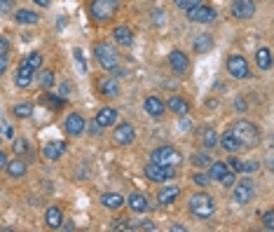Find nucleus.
I'll return each mask as SVG.
<instances>
[{
  "label": "nucleus",
  "instance_id": "f257e3e1",
  "mask_svg": "<svg viewBox=\"0 0 274 232\" xmlns=\"http://www.w3.org/2000/svg\"><path fill=\"white\" fill-rule=\"evenodd\" d=\"M117 7H120V0H92L89 5V14H92L94 22L106 24L115 17Z\"/></svg>",
  "mask_w": 274,
  "mask_h": 232
},
{
  "label": "nucleus",
  "instance_id": "f03ea898",
  "mask_svg": "<svg viewBox=\"0 0 274 232\" xmlns=\"http://www.w3.org/2000/svg\"><path fill=\"white\" fill-rule=\"evenodd\" d=\"M94 56L101 64L103 71H115L117 64H120V56H117L115 47H110L108 43H96L94 45Z\"/></svg>",
  "mask_w": 274,
  "mask_h": 232
},
{
  "label": "nucleus",
  "instance_id": "7ed1b4c3",
  "mask_svg": "<svg viewBox=\"0 0 274 232\" xmlns=\"http://www.w3.org/2000/svg\"><path fill=\"white\" fill-rule=\"evenodd\" d=\"M232 132H235V136L244 143V148H253V145H258V141H260V132H258V127L253 122H246V120L237 122L235 127H232Z\"/></svg>",
  "mask_w": 274,
  "mask_h": 232
},
{
  "label": "nucleus",
  "instance_id": "20e7f679",
  "mask_svg": "<svg viewBox=\"0 0 274 232\" xmlns=\"http://www.w3.org/2000/svg\"><path fill=\"white\" fill-rule=\"evenodd\" d=\"M190 211L197 218H208V216H214L216 211V202L211 195L206 193H197V195H192L190 197Z\"/></svg>",
  "mask_w": 274,
  "mask_h": 232
},
{
  "label": "nucleus",
  "instance_id": "39448f33",
  "mask_svg": "<svg viewBox=\"0 0 274 232\" xmlns=\"http://www.w3.org/2000/svg\"><path fill=\"white\" fill-rule=\"evenodd\" d=\"M150 160L157 162V164H166V166H178L183 162V155L174 148V145H159L153 150Z\"/></svg>",
  "mask_w": 274,
  "mask_h": 232
},
{
  "label": "nucleus",
  "instance_id": "423d86ee",
  "mask_svg": "<svg viewBox=\"0 0 274 232\" xmlns=\"http://www.w3.org/2000/svg\"><path fill=\"white\" fill-rule=\"evenodd\" d=\"M145 176H148V181L166 183V181H171V178H176V169L174 166H166V164H157V162L150 160V164L145 166Z\"/></svg>",
  "mask_w": 274,
  "mask_h": 232
},
{
  "label": "nucleus",
  "instance_id": "0eeeda50",
  "mask_svg": "<svg viewBox=\"0 0 274 232\" xmlns=\"http://www.w3.org/2000/svg\"><path fill=\"white\" fill-rule=\"evenodd\" d=\"M227 73L232 77H237V80H246L251 75V66H248V61L241 54H230V59H227Z\"/></svg>",
  "mask_w": 274,
  "mask_h": 232
},
{
  "label": "nucleus",
  "instance_id": "6e6552de",
  "mask_svg": "<svg viewBox=\"0 0 274 232\" xmlns=\"http://www.w3.org/2000/svg\"><path fill=\"white\" fill-rule=\"evenodd\" d=\"M187 19H190V22H195V24H211L216 19V10L202 3V5L187 10Z\"/></svg>",
  "mask_w": 274,
  "mask_h": 232
},
{
  "label": "nucleus",
  "instance_id": "1a4fd4ad",
  "mask_svg": "<svg viewBox=\"0 0 274 232\" xmlns=\"http://www.w3.org/2000/svg\"><path fill=\"white\" fill-rule=\"evenodd\" d=\"M33 73H35V68L28 64L26 59L19 64V68H17V73H14V85H17L19 89H26V87H31V82H33Z\"/></svg>",
  "mask_w": 274,
  "mask_h": 232
},
{
  "label": "nucleus",
  "instance_id": "9d476101",
  "mask_svg": "<svg viewBox=\"0 0 274 232\" xmlns=\"http://www.w3.org/2000/svg\"><path fill=\"white\" fill-rule=\"evenodd\" d=\"M169 66L176 75H185L187 68H190V59L185 56V52L181 50H171L169 52Z\"/></svg>",
  "mask_w": 274,
  "mask_h": 232
},
{
  "label": "nucleus",
  "instance_id": "9b49d317",
  "mask_svg": "<svg viewBox=\"0 0 274 232\" xmlns=\"http://www.w3.org/2000/svg\"><path fill=\"white\" fill-rule=\"evenodd\" d=\"M256 14L253 0H232V17L235 19H251Z\"/></svg>",
  "mask_w": 274,
  "mask_h": 232
},
{
  "label": "nucleus",
  "instance_id": "f8f14e48",
  "mask_svg": "<svg viewBox=\"0 0 274 232\" xmlns=\"http://www.w3.org/2000/svg\"><path fill=\"white\" fill-rule=\"evenodd\" d=\"M64 129H66L68 136H80V134L87 129V124H85V117L80 115V113H71V115L66 117V122H64Z\"/></svg>",
  "mask_w": 274,
  "mask_h": 232
},
{
  "label": "nucleus",
  "instance_id": "ddd939ff",
  "mask_svg": "<svg viewBox=\"0 0 274 232\" xmlns=\"http://www.w3.org/2000/svg\"><path fill=\"white\" fill-rule=\"evenodd\" d=\"M251 199H253V183L251 181L235 183V202L237 204H248Z\"/></svg>",
  "mask_w": 274,
  "mask_h": 232
},
{
  "label": "nucleus",
  "instance_id": "4468645a",
  "mask_svg": "<svg viewBox=\"0 0 274 232\" xmlns=\"http://www.w3.org/2000/svg\"><path fill=\"white\" fill-rule=\"evenodd\" d=\"M178 195H181L178 185H162V188L157 190V202L162 206H171L176 199H178Z\"/></svg>",
  "mask_w": 274,
  "mask_h": 232
},
{
  "label": "nucleus",
  "instance_id": "2eb2a0df",
  "mask_svg": "<svg viewBox=\"0 0 274 232\" xmlns=\"http://www.w3.org/2000/svg\"><path fill=\"white\" fill-rule=\"evenodd\" d=\"M113 141H115L117 145H129L134 141V127L129 124V122H124V124H117L115 132H113Z\"/></svg>",
  "mask_w": 274,
  "mask_h": 232
},
{
  "label": "nucleus",
  "instance_id": "dca6fc26",
  "mask_svg": "<svg viewBox=\"0 0 274 232\" xmlns=\"http://www.w3.org/2000/svg\"><path fill=\"white\" fill-rule=\"evenodd\" d=\"M99 92L108 99H115V96H120V85L115 77H103V80H99Z\"/></svg>",
  "mask_w": 274,
  "mask_h": 232
},
{
  "label": "nucleus",
  "instance_id": "f3484780",
  "mask_svg": "<svg viewBox=\"0 0 274 232\" xmlns=\"http://www.w3.org/2000/svg\"><path fill=\"white\" fill-rule=\"evenodd\" d=\"M220 145H223V150H227V153H230V155L239 153V150L244 148V143H241L239 138L235 136V132H227V134H223V136H220Z\"/></svg>",
  "mask_w": 274,
  "mask_h": 232
},
{
  "label": "nucleus",
  "instance_id": "a211bd4d",
  "mask_svg": "<svg viewBox=\"0 0 274 232\" xmlns=\"http://www.w3.org/2000/svg\"><path fill=\"white\" fill-rule=\"evenodd\" d=\"M127 204H129V209L132 211H136V214H145L148 211V197L145 195H141V193H132L129 195V199H127Z\"/></svg>",
  "mask_w": 274,
  "mask_h": 232
},
{
  "label": "nucleus",
  "instance_id": "6ab92c4d",
  "mask_svg": "<svg viewBox=\"0 0 274 232\" xmlns=\"http://www.w3.org/2000/svg\"><path fill=\"white\" fill-rule=\"evenodd\" d=\"M143 108H145V113H148V115H153V117H159L162 113L166 111L164 101L157 99V96H148V99L143 101Z\"/></svg>",
  "mask_w": 274,
  "mask_h": 232
},
{
  "label": "nucleus",
  "instance_id": "aec40b11",
  "mask_svg": "<svg viewBox=\"0 0 274 232\" xmlns=\"http://www.w3.org/2000/svg\"><path fill=\"white\" fill-rule=\"evenodd\" d=\"M96 122H99L101 127H113L117 122V111L115 108H110V106H106V108H101L99 113H96Z\"/></svg>",
  "mask_w": 274,
  "mask_h": 232
},
{
  "label": "nucleus",
  "instance_id": "412c9836",
  "mask_svg": "<svg viewBox=\"0 0 274 232\" xmlns=\"http://www.w3.org/2000/svg\"><path fill=\"white\" fill-rule=\"evenodd\" d=\"M113 38H115L117 45H122V47H129V45L134 43V31L129 26H117L115 31H113Z\"/></svg>",
  "mask_w": 274,
  "mask_h": 232
},
{
  "label": "nucleus",
  "instance_id": "4be33fe9",
  "mask_svg": "<svg viewBox=\"0 0 274 232\" xmlns=\"http://www.w3.org/2000/svg\"><path fill=\"white\" fill-rule=\"evenodd\" d=\"M101 204H103L106 209H110V211H117L120 206L127 204V199L122 197V195H117V193H106L103 197H101Z\"/></svg>",
  "mask_w": 274,
  "mask_h": 232
},
{
  "label": "nucleus",
  "instance_id": "5701e85b",
  "mask_svg": "<svg viewBox=\"0 0 274 232\" xmlns=\"http://www.w3.org/2000/svg\"><path fill=\"white\" fill-rule=\"evenodd\" d=\"M166 108L174 111L176 115H187V113H190V103H187L185 99H181V96H171V99L166 101Z\"/></svg>",
  "mask_w": 274,
  "mask_h": 232
},
{
  "label": "nucleus",
  "instance_id": "b1692460",
  "mask_svg": "<svg viewBox=\"0 0 274 232\" xmlns=\"http://www.w3.org/2000/svg\"><path fill=\"white\" fill-rule=\"evenodd\" d=\"M192 47H195V52L197 54H206V52H211V47H214V38L208 33H202L195 38V43H192Z\"/></svg>",
  "mask_w": 274,
  "mask_h": 232
},
{
  "label": "nucleus",
  "instance_id": "393cba45",
  "mask_svg": "<svg viewBox=\"0 0 274 232\" xmlns=\"http://www.w3.org/2000/svg\"><path fill=\"white\" fill-rule=\"evenodd\" d=\"M256 64H258V68H260V71H269V68H272V64H274L272 52H269L267 47H260V50L256 52Z\"/></svg>",
  "mask_w": 274,
  "mask_h": 232
},
{
  "label": "nucleus",
  "instance_id": "a878e982",
  "mask_svg": "<svg viewBox=\"0 0 274 232\" xmlns=\"http://www.w3.org/2000/svg\"><path fill=\"white\" fill-rule=\"evenodd\" d=\"M45 223H47V227H61L64 214H61L59 206H50V209L45 211Z\"/></svg>",
  "mask_w": 274,
  "mask_h": 232
},
{
  "label": "nucleus",
  "instance_id": "bb28decb",
  "mask_svg": "<svg viewBox=\"0 0 274 232\" xmlns=\"http://www.w3.org/2000/svg\"><path fill=\"white\" fill-rule=\"evenodd\" d=\"M38 14H35L33 10H17L14 12V22L17 24H24V26H33V24H38Z\"/></svg>",
  "mask_w": 274,
  "mask_h": 232
},
{
  "label": "nucleus",
  "instance_id": "cd10ccee",
  "mask_svg": "<svg viewBox=\"0 0 274 232\" xmlns=\"http://www.w3.org/2000/svg\"><path fill=\"white\" fill-rule=\"evenodd\" d=\"M64 148H66V145L61 143V141H54V143H47V145H45L43 155L47 157V160H59L61 153H64Z\"/></svg>",
  "mask_w": 274,
  "mask_h": 232
},
{
  "label": "nucleus",
  "instance_id": "c85d7f7f",
  "mask_svg": "<svg viewBox=\"0 0 274 232\" xmlns=\"http://www.w3.org/2000/svg\"><path fill=\"white\" fill-rule=\"evenodd\" d=\"M227 172H230V164H227V162H214V164L208 166V174H211V178H216L218 183H220V178H223Z\"/></svg>",
  "mask_w": 274,
  "mask_h": 232
},
{
  "label": "nucleus",
  "instance_id": "c756f323",
  "mask_svg": "<svg viewBox=\"0 0 274 232\" xmlns=\"http://www.w3.org/2000/svg\"><path fill=\"white\" fill-rule=\"evenodd\" d=\"M5 172L10 174L12 178H22L24 174H26V162H22V160H12L10 164H7Z\"/></svg>",
  "mask_w": 274,
  "mask_h": 232
},
{
  "label": "nucleus",
  "instance_id": "7c9ffc66",
  "mask_svg": "<svg viewBox=\"0 0 274 232\" xmlns=\"http://www.w3.org/2000/svg\"><path fill=\"white\" fill-rule=\"evenodd\" d=\"M202 143H204V148H216V143H220V138L216 136V132L211 127H204V132H202Z\"/></svg>",
  "mask_w": 274,
  "mask_h": 232
},
{
  "label": "nucleus",
  "instance_id": "2f4dec72",
  "mask_svg": "<svg viewBox=\"0 0 274 232\" xmlns=\"http://www.w3.org/2000/svg\"><path fill=\"white\" fill-rule=\"evenodd\" d=\"M230 164L235 166V169H237V172H239V174H253V172H256V169H258V164H256V162H241V160H237V157H232V160H230Z\"/></svg>",
  "mask_w": 274,
  "mask_h": 232
},
{
  "label": "nucleus",
  "instance_id": "473e14b6",
  "mask_svg": "<svg viewBox=\"0 0 274 232\" xmlns=\"http://www.w3.org/2000/svg\"><path fill=\"white\" fill-rule=\"evenodd\" d=\"M12 113H14V117L26 120V117H31V113H33V106L31 103H17L14 108H12Z\"/></svg>",
  "mask_w": 274,
  "mask_h": 232
},
{
  "label": "nucleus",
  "instance_id": "72a5a7b5",
  "mask_svg": "<svg viewBox=\"0 0 274 232\" xmlns=\"http://www.w3.org/2000/svg\"><path fill=\"white\" fill-rule=\"evenodd\" d=\"M40 87H43V89H52V87H54V71H43V73H40Z\"/></svg>",
  "mask_w": 274,
  "mask_h": 232
},
{
  "label": "nucleus",
  "instance_id": "f704fd0d",
  "mask_svg": "<svg viewBox=\"0 0 274 232\" xmlns=\"http://www.w3.org/2000/svg\"><path fill=\"white\" fill-rule=\"evenodd\" d=\"M192 164L195 166H211L214 162H211V157H208L206 153H197V155H192Z\"/></svg>",
  "mask_w": 274,
  "mask_h": 232
},
{
  "label": "nucleus",
  "instance_id": "c9c22d12",
  "mask_svg": "<svg viewBox=\"0 0 274 232\" xmlns=\"http://www.w3.org/2000/svg\"><path fill=\"white\" fill-rule=\"evenodd\" d=\"M176 3V7H178V10H192V7H197V5H202L204 0H174Z\"/></svg>",
  "mask_w": 274,
  "mask_h": 232
},
{
  "label": "nucleus",
  "instance_id": "e433bc0d",
  "mask_svg": "<svg viewBox=\"0 0 274 232\" xmlns=\"http://www.w3.org/2000/svg\"><path fill=\"white\" fill-rule=\"evenodd\" d=\"M12 150H14V155H24L28 150V141H26V138H14Z\"/></svg>",
  "mask_w": 274,
  "mask_h": 232
},
{
  "label": "nucleus",
  "instance_id": "4c0bfd02",
  "mask_svg": "<svg viewBox=\"0 0 274 232\" xmlns=\"http://www.w3.org/2000/svg\"><path fill=\"white\" fill-rule=\"evenodd\" d=\"M45 103H47V106H52V108H61V106H64V103H66V101H64V99H59V96H56V94H45Z\"/></svg>",
  "mask_w": 274,
  "mask_h": 232
},
{
  "label": "nucleus",
  "instance_id": "58836bf2",
  "mask_svg": "<svg viewBox=\"0 0 274 232\" xmlns=\"http://www.w3.org/2000/svg\"><path fill=\"white\" fill-rule=\"evenodd\" d=\"M26 61H28V64H31V66L35 68V71H38V68L43 66V54H40V52H31V54L26 56Z\"/></svg>",
  "mask_w": 274,
  "mask_h": 232
},
{
  "label": "nucleus",
  "instance_id": "ea45409f",
  "mask_svg": "<svg viewBox=\"0 0 274 232\" xmlns=\"http://www.w3.org/2000/svg\"><path fill=\"white\" fill-rule=\"evenodd\" d=\"M260 221H263V225L267 227V230H274V209L265 211V214L260 216Z\"/></svg>",
  "mask_w": 274,
  "mask_h": 232
},
{
  "label": "nucleus",
  "instance_id": "a19ab883",
  "mask_svg": "<svg viewBox=\"0 0 274 232\" xmlns=\"http://www.w3.org/2000/svg\"><path fill=\"white\" fill-rule=\"evenodd\" d=\"M192 181L197 183V185H208V181H211V174H195V176H192Z\"/></svg>",
  "mask_w": 274,
  "mask_h": 232
},
{
  "label": "nucleus",
  "instance_id": "79ce46f5",
  "mask_svg": "<svg viewBox=\"0 0 274 232\" xmlns=\"http://www.w3.org/2000/svg\"><path fill=\"white\" fill-rule=\"evenodd\" d=\"M75 54V61H77V66H80V73H87V66H85V56H82V50H75L73 52Z\"/></svg>",
  "mask_w": 274,
  "mask_h": 232
},
{
  "label": "nucleus",
  "instance_id": "37998d69",
  "mask_svg": "<svg viewBox=\"0 0 274 232\" xmlns=\"http://www.w3.org/2000/svg\"><path fill=\"white\" fill-rule=\"evenodd\" d=\"M220 183H223L225 188H232V185H235V174H232V172H227L223 178H220Z\"/></svg>",
  "mask_w": 274,
  "mask_h": 232
},
{
  "label": "nucleus",
  "instance_id": "c03bdc74",
  "mask_svg": "<svg viewBox=\"0 0 274 232\" xmlns=\"http://www.w3.org/2000/svg\"><path fill=\"white\" fill-rule=\"evenodd\" d=\"M3 136H5V138H14V129H12L10 122H3Z\"/></svg>",
  "mask_w": 274,
  "mask_h": 232
},
{
  "label": "nucleus",
  "instance_id": "a18cd8bd",
  "mask_svg": "<svg viewBox=\"0 0 274 232\" xmlns=\"http://www.w3.org/2000/svg\"><path fill=\"white\" fill-rule=\"evenodd\" d=\"M7 64H10V54H0V73L7 71Z\"/></svg>",
  "mask_w": 274,
  "mask_h": 232
},
{
  "label": "nucleus",
  "instance_id": "49530a36",
  "mask_svg": "<svg viewBox=\"0 0 274 232\" xmlns=\"http://www.w3.org/2000/svg\"><path fill=\"white\" fill-rule=\"evenodd\" d=\"M113 227H115V230H132V223L129 221H115Z\"/></svg>",
  "mask_w": 274,
  "mask_h": 232
},
{
  "label": "nucleus",
  "instance_id": "de8ad7c7",
  "mask_svg": "<svg viewBox=\"0 0 274 232\" xmlns=\"http://www.w3.org/2000/svg\"><path fill=\"white\" fill-rule=\"evenodd\" d=\"M0 54H10V43H7V38L0 40Z\"/></svg>",
  "mask_w": 274,
  "mask_h": 232
},
{
  "label": "nucleus",
  "instance_id": "09e8293b",
  "mask_svg": "<svg viewBox=\"0 0 274 232\" xmlns=\"http://www.w3.org/2000/svg\"><path fill=\"white\" fill-rule=\"evenodd\" d=\"M138 227H141V230H155V223L153 221H141Z\"/></svg>",
  "mask_w": 274,
  "mask_h": 232
},
{
  "label": "nucleus",
  "instance_id": "8fccbe9b",
  "mask_svg": "<svg viewBox=\"0 0 274 232\" xmlns=\"http://www.w3.org/2000/svg\"><path fill=\"white\" fill-rule=\"evenodd\" d=\"M235 108H237V111H239V113H244V111H246V101L237 99V101H235Z\"/></svg>",
  "mask_w": 274,
  "mask_h": 232
},
{
  "label": "nucleus",
  "instance_id": "3c124183",
  "mask_svg": "<svg viewBox=\"0 0 274 232\" xmlns=\"http://www.w3.org/2000/svg\"><path fill=\"white\" fill-rule=\"evenodd\" d=\"M7 164H10L7 155H5V153H0V166H3V169H7Z\"/></svg>",
  "mask_w": 274,
  "mask_h": 232
},
{
  "label": "nucleus",
  "instance_id": "603ef678",
  "mask_svg": "<svg viewBox=\"0 0 274 232\" xmlns=\"http://www.w3.org/2000/svg\"><path fill=\"white\" fill-rule=\"evenodd\" d=\"M35 5H40V7H50L52 5V0H33Z\"/></svg>",
  "mask_w": 274,
  "mask_h": 232
},
{
  "label": "nucleus",
  "instance_id": "864d4df0",
  "mask_svg": "<svg viewBox=\"0 0 274 232\" xmlns=\"http://www.w3.org/2000/svg\"><path fill=\"white\" fill-rule=\"evenodd\" d=\"M61 94H64V96H68V94H71V85H61Z\"/></svg>",
  "mask_w": 274,
  "mask_h": 232
},
{
  "label": "nucleus",
  "instance_id": "5fc2aeb1",
  "mask_svg": "<svg viewBox=\"0 0 274 232\" xmlns=\"http://www.w3.org/2000/svg\"><path fill=\"white\" fill-rule=\"evenodd\" d=\"M3 3V12H10V7H12V0H0Z\"/></svg>",
  "mask_w": 274,
  "mask_h": 232
},
{
  "label": "nucleus",
  "instance_id": "6e6d98bb",
  "mask_svg": "<svg viewBox=\"0 0 274 232\" xmlns=\"http://www.w3.org/2000/svg\"><path fill=\"white\" fill-rule=\"evenodd\" d=\"M155 24H157V26H159V24H162V12H155Z\"/></svg>",
  "mask_w": 274,
  "mask_h": 232
},
{
  "label": "nucleus",
  "instance_id": "4d7b16f0",
  "mask_svg": "<svg viewBox=\"0 0 274 232\" xmlns=\"http://www.w3.org/2000/svg\"><path fill=\"white\" fill-rule=\"evenodd\" d=\"M272 172H274V160H272Z\"/></svg>",
  "mask_w": 274,
  "mask_h": 232
}]
</instances>
